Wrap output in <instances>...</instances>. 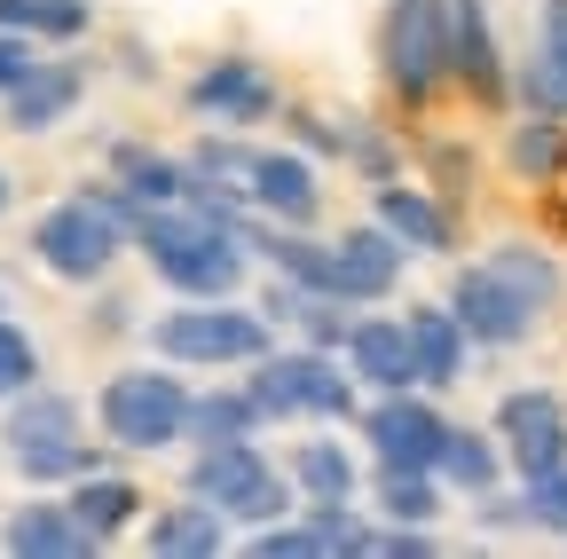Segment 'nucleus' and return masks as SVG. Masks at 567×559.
I'll return each instance as SVG.
<instances>
[{
    "label": "nucleus",
    "instance_id": "f257e3e1",
    "mask_svg": "<svg viewBox=\"0 0 567 559\" xmlns=\"http://www.w3.org/2000/svg\"><path fill=\"white\" fill-rule=\"evenodd\" d=\"M126 245L151 260V276L174 300H237L245 292V268H252L245 237L229 221L197 214V205H142Z\"/></svg>",
    "mask_w": 567,
    "mask_h": 559
},
{
    "label": "nucleus",
    "instance_id": "f03ea898",
    "mask_svg": "<svg viewBox=\"0 0 567 559\" xmlns=\"http://www.w3.org/2000/svg\"><path fill=\"white\" fill-rule=\"evenodd\" d=\"M134 214L142 205L118 182H95V189L48 205V214L32 221V252H40L48 276H63V284H103V276L118 268V252H126Z\"/></svg>",
    "mask_w": 567,
    "mask_h": 559
},
{
    "label": "nucleus",
    "instance_id": "7ed1b4c3",
    "mask_svg": "<svg viewBox=\"0 0 567 559\" xmlns=\"http://www.w3.org/2000/svg\"><path fill=\"white\" fill-rule=\"evenodd\" d=\"M151 346L174 371H245L252 355L276 346V323L245 300H182L151 323Z\"/></svg>",
    "mask_w": 567,
    "mask_h": 559
},
{
    "label": "nucleus",
    "instance_id": "20e7f679",
    "mask_svg": "<svg viewBox=\"0 0 567 559\" xmlns=\"http://www.w3.org/2000/svg\"><path fill=\"white\" fill-rule=\"evenodd\" d=\"M95 426H103L111 449L158 457V449H174L189 434V386L174 379V363H126L95 394Z\"/></svg>",
    "mask_w": 567,
    "mask_h": 559
},
{
    "label": "nucleus",
    "instance_id": "39448f33",
    "mask_svg": "<svg viewBox=\"0 0 567 559\" xmlns=\"http://www.w3.org/2000/svg\"><path fill=\"white\" fill-rule=\"evenodd\" d=\"M189 497H205L221 520H284L300 513V488L252 434L245 442H197V465H189Z\"/></svg>",
    "mask_w": 567,
    "mask_h": 559
},
{
    "label": "nucleus",
    "instance_id": "423d86ee",
    "mask_svg": "<svg viewBox=\"0 0 567 559\" xmlns=\"http://www.w3.org/2000/svg\"><path fill=\"white\" fill-rule=\"evenodd\" d=\"M252 379V402L260 417L276 426V417H331V426H347L354 417V379L339 371L331 346H268V355L245 363Z\"/></svg>",
    "mask_w": 567,
    "mask_h": 559
},
{
    "label": "nucleus",
    "instance_id": "0eeeda50",
    "mask_svg": "<svg viewBox=\"0 0 567 559\" xmlns=\"http://www.w3.org/2000/svg\"><path fill=\"white\" fill-rule=\"evenodd\" d=\"M442 308L457 315V331H465L473 346H520V339L536 331V308H528L488 260H473V268L450 276V300H442Z\"/></svg>",
    "mask_w": 567,
    "mask_h": 559
},
{
    "label": "nucleus",
    "instance_id": "6e6552de",
    "mask_svg": "<svg viewBox=\"0 0 567 559\" xmlns=\"http://www.w3.org/2000/svg\"><path fill=\"white\" fill-rule=\"evenodd\" d=\"M442 426L450 417L434 410V394L425 386H394L363 410V442L379 449V465H417V473H434V449H442Z\"/></svg>",
    "mask_w": 567,
    "mask_h": 559
},
{
    "label": "nucleus",
    "instance_id": "1a4fd4ad",
    "mask_svg": "<svg viewBox=\"0 0 567 559\" xmlns=\"http://www.w3.org/2000/svg\"><path fill=\"white\" fill-rule=\"evenodd\" d=\"M245 205L260 221H276V229H316L323 189H316L308 151H252L245 158Z\"/></svg>",
    "mask_w": 567,
    "mask_h": 559
},
{
    "label": "nucleus",
    "instance_id": "9d476101",
    "mask_svg": "<svg viewBox=\"0 0 567 559\" xmlns=\"http://www.w3.org/2000/svg\"><path fill=\"white\" fill-rule=\"evenodd\" d=\"M189 111L213 126H260V118H276V80L252 55H213L189 80Z\"/></svg>",
    "mask_w": 567,
    "mask_h": 559
},
{
    "label": "nucleus",
    "instance_id": "9b49d317",
    "mask_svg": "<svg viewBox=\"0 0 567 559\" xmlns=\"http://www.w3.org/2000/svg\"><path fill=\"white\" fill-rule=\"evenodd\" d=\"M402 245L379 229V221H363V229H347L339 245H331V292L347 300V308H371V300H386L394 284H402Z\"/></svg>",
    "mask_w": 567,
    "mask_h": 559
},
{
    "label": "nucleus",
    "instance_id": "f8f14e48",
    "mask_svg": "<svg viewBox=\"0 0 567 559\" xmlns=\"http://www.w3.org/2000/svg\"><path fill=\"white\" fill-rule=\"evenodd\" d=\"M505 87L520 95L528 118H567V0H544L536 48L520 55V72H513Z\"/></svg>",
    "mask_w": 567,
    "mask_h": 559
},
{
    "label": "nucleus",
    "instance_id": "ddd939ff",
    "mask_svg": "<svg viewBox=\"0 0 567 559\" xmlns=\"http://www.w3.org/2000/svg\"><path fill=\"white\" fill-rule=\"evenodd\" d=\"M450 80L481 103L505 95V48H496L488 0H450Z\"/></svg>",
    "mask_w": 567,
    "mask_h": 559
},
{
    "label": "nucleus",
    "instance_id": "4468645a",
    "mask_svg": "<svg viewBox=\"0 0 567 559\" xmlns=\"http://www.w3.org/2000/svg\"><path fill=\"white\" fill-rule=\"evenodd\" d=\"M80 95H87V72H80V63L40 55L0 103H9V126H17V134H48V126H63L71 111H80Z\"/></svg>",
    "mask_w": 567,
    "mask_h": 559
},
{
    "label": "nucleus",
    "instance_id": "2eb2a0df",
    "mask_svg": "<svg viewBox=\"0 0 567 559\" xmlns=\"http://www.w3.org/2000/svg\"><path fill=\"white\" fill-rule=\"evenodd\" d=\"M402 339H410V379H417L425 394L465 386V355H473V339L457 331V315H450V308H410V315H402Z\"/></svg>",
    "mask_w": 567,
    "mask_h": 559
},
{
    "label": "nucleus",
    "instance_id": "dca6fc26",
    "mask_svg": "<svg viewBox=\"0 0 567 559\" xmlns=\"http://www.w3.org/2000/svg\"><path fill=\"white\" fill-rule=\"evenodd\" d=\"M339 355H347V379H354V386H371V394L417 386V379H410V339H402V315H354V323H347V339H339Z\"/></svg>",
    "mask_w": 567,
    "mask_h": 559
},
{
    "label": "nucleus",
    "instance_id": "f3484780",
    "mask_svg": "<svg viewBox=\"0 0 567 559\" xmlns=\"http://www.w3.org/2000/svg\"><path fill=\"white\" fill-rule=\"evenodd\" d=\"M371 221H379L402 252H450V245H457V221L434 205V189H410V182H394V174L371 189Z\"/></svg>",
    "mask_w": 567,
    "mask_h": 559
},
{
    "label": "nucleus",
    "instance_id": "a211bd4d",
    "mask_svg": "<svg viewBox=\"0 0 567 559\" xmlns=\"http://www.w3.org/2000/svg\"><path fill=\"white\" fill-rule=\"evenodd\" d=\"M87 434V417H80V402L71 394H55V386H24V394H9V426H0V442H9V457H40V449H63V442H80Z\"/></svg>",
    "mask_w": 567,
    "mask_h": 559
},
{
    "label": "nucleus",
    "instance_id": "6ab92c4d",
    "mask_svg": "<svg viewBox=\"0 0 567 559\" xmlns=\"http://www.w3.org/2000/svg\"><path fill=\"white\" fill-rule=\"evenodd\" d=\"M0 544H9L17 559H80V551H95V536L71 520L63 497H32V505H17L9 520H0Z\"/></svg>",
    "mask_w": 567,
    "mask_h": 559
},
{
    "label": "nucleus",
    "instance_id": "aec40b11",
    "mask_svg": "<svg viewBox=\"0 0 567 559\" xmlns=\"http://www.w3.org/2000/svg\"><path fill=\"white\" fill-rule=\"evenodd\" d=\"M63 505H71V520H80V528L95 536V551H103L111 536H126V528L142 520V505H151V497H142L126 473H103V465H95V473L71 480V497H63Z\"/></svg>",
    "mask_w": 567,
    "mask_h": 559
},
{
    "label": "nucleus",
    "instance_id": "412c9836",
    "mask_svg": "<svg viewBox=\"0 0 567 559\" xmlns=\"http://www.w3.org/2000/svg\"><path fill=\"white\" fill-rule=\"evenodd\" d=\"M142 544H151L158 559H213V551L229 544V520L213 513L205 497H182V505H158V513H151Z\"/></svg>",
    "mask_w": 567,
    "mask_h": 559
},
{
    "label": "nucleus",
    "instance_id": "4be33fe9",
    "mask_svg": "<svg viewBox=\"0 0 567 559\" xmlns=\"http://www.w3.org/2000/svg\"><path fill=\"white\" fill-rule=\"evenodd\" d=\"M434 480L457 488V497H488L496 480H505V449L473 426H442V449H434Z\"/></svg>",
    "mask_w": 567,
    "mask_h": 559
},
{
    "label": "nucleus",
    "instance_id": "5701e85b",
    "mask_svg": "<svg viewBox=\"0 0 567 559\" xmlns=\"http://www.w3.org/2000/svg\"><path fill=\"white\" fill-rule=\"evenodd\" d=\"M284 473H292L300 505H354V457L339 442H292V457H284Z\"/></svg>",
    "mask_w": 567,
    "mask_h": 559
},
{
    "label": "nucleus",
    "instance_id": "b1692460",
    "mask_svg": "<svg viewBox=\"0 0 567 559\" xmlns=\"http://www.w3.org/2000/svg\"><path fill=\"white\" fill-rule=\"evenodd\" d=\"M260 426L268 417H260L252 386H205V394H189V434L182 442H245Z\"/></svg>",
    "mask_w": 567,
    "mask_h": 559
},
{
    "label": "nucleus",
    "instance_id": "393cba45",
    "mask_svg": "<svg viewBox=\"0 0 567 559\" xmlns=\"http://www.w3.org/2000/svg\"><path fill=\"white\" fill-rule=\"evenodd\" d=\"M111 182L134 205H182V158L142 151V143H111Z\"/></svg>",
    "mask_w": 567,
    "mask_h": 559
},
{
    "label": "nucleus",
    "instance_id": "a878e982",
    "mask_svg": "<svg viewBox=\"0 0 567 559\" xmlns=\"http://www.w3.org/2000/svg\"><path fill=\"white\" fill-rule=\"evenodd\" d=\"M488 268L505 276V284H513L536 315L559 300V260H551V252H536V245H496V252H488Z\"/></svg>",
    "mask_w": 567,
    "mask_h": 559
},
{
    "label": "nucleus",
    "instance_id": "bb28decb",
    "mask_svg": "<svg viewBox=\"0 0 567 559\" xmlns=\"http://www.w3.org/2000/svg\"><path fill=\"white\" fill-rule=\"evenodd\" d=\"M505 465H513L520 480L559 473V465H567V410H559V417H536V426H513V434H505Z\"/></svg>",
    "mask_w": 567,
    "mask_h": 559
},
{
    "label": "nucleus",
    "instance_id": "cd10ccee",
    "mask_svg": "<svg viewBox=\"0 0 567 559\" xmlns=\"http://www.w3.org/2000/svg\"><path fill=\"white\" fill-rule=\"evenodd\" d=\"M379 513L425 528V520L442 513V480H434V473H417V465H379Z\"/></svg>",
    "mask_w": 567,
    "mask_h": 559
},
{
    "label": "nucleus",
    "instance_id": "c85d7f7f",
    "mask_svg": "<svg viewBox=\"0 0 567 559\" xmlns=\"http://www.w3.org/2000/svg\"><path fill=\"white\" fill-rule=\"evenodd\" d=\"M103 465V449L80 434V442H63V449H40V457H17V473L32 480V488H71L80 473H95Z\"/></svg>",
    "mask_w": 567,
    "mask_h": 559
},
{
    "label": "nucleus",
    "instance_id": "c756f323",
    "mask_svg": "<svg viewBox=\"0 0 567 559\" xmlns=\"http://www.w3.org/2000/svg\"><path fill=\"white\" fill-rule=\"evenodd\" d=\"M300 528L316 536V559L323 551H371V528L354 520V505H300Z\"/></svg>",
    "mask_w": 567,
    "mask_h": 559
},
{
    "label": "nucleus",
    "instance_id": "7c9ffc66",
    "mask_svg": "<svg viewBox=\"0 0 567 559\" xmlns=\"http://www.w3.org/2000/svg\"><path fill=\"white\" fill-rule=\"evenodd\" d=\"M513 166L536 174V182L559 174V118H528V111H520V126H513Z\"/></svg>",
    "mask_w": 567,
    "mask_h": 559
},
{
    "label": "nucleus",
    "instance_id": "2f4dec72",
    "mask_svg": "<svg viewBox=\"0 0 567 559\" xmlns=\"http://www.w3.org/2000/svg\"><path fill=\"white\" fill-rule=\"evenodd\" d=\"M40 379V339L24 331V323H9V315H0V402H9V394H24Z\"/></svg>",
    "mask_w": 567,
    "mask_h": 559
},
{
    "label": "nucleus",
    "instance_id": "473e14b6",
    "mask_svg": "<svg viewBox=\"0 0 567 559\" xmlns=\"http://www.w3.org/2000/svg\"><path fill=\"white\" fill-rule=\"evenodd\" d=\"M95 0H32V40H87Z\"/></svg>",
    "mask_w": 567,
    "mask_h": 559
},
{
    "label": "nucleus",
    "instance_id": "72a5a7b5",
    "mask_svg": "<svg viewBox=\"0 0 567 559\" xmlns=\"http://www.w3.org/2000/svg\"><path fill=\"white\" fill-rule=\"evenodd\" d=\"M520 505H528V528L567 536V465H559V473H544V480H520Z\"/></svg>",
    "mask_w": 567,
    "mask_h": 559
},
{
    "label": "nucleus",
    "instance_id": "f704fd0d",
    "mask_svg": "<svg viewBox=\"0 0 567 559\" xmlns=\"http://www.w3.org/2000/svg\"><path fill=\"white\" fill-rule=\"evenodd\" d=\"M567 402L551 386H513L505 402H496V434H513V426H536V417H559Z\"/></svg>",
    "mask_w": 567,
    "mask_h": 559
},
{
    "label": "nucleus",
    "instance_id": "c9c22d12",
    "mask_svg": "<svg viewBox=\"0 0 567 559\" xmlns=\"http://www.w3.org/2000/svg\"><path fill=\"white\" fill-rule=\"evenodd\" d=\"M32 63H40V40L32 32H9V24H0V95H9L24 72H32Z\"/></svg>",
    "mask_w": 567,
    "mask_h": 559
},
{
    "label": "nucleus",
    "instance_id": "e433bc0d",
    "mask_svg": "<svg viewBox=\"0 0 567 559\" xmlns=\"http://www.w3.org/2000/svg\"><path fill=\"white\" fill-rule=\"evenodd\" d=\"M371 551H386V559H425V551H434V536H425L417 520H394V528H371Z\"/></svg>",
    "mask_w": 567,
    "mask_h": 559
},
{
    "label": "nucleus",
    "instance_id": "4c0bfd02",
    "mask_svg": "<svg viewBox=\"0 0 567 559\" xmlns=\"http://www.w3.org/2000/svg\"><path fill=\"white\" fill-rule=\"evenodd\" d=\"M95 331H134V308H126V300H103V315H95Z\"/></svg>",
    "mask_w": 567,
    "mask_h": 559
},
{
    "label": "nucleus",
    "instance_id": "58836bf2",
    "mask_svg": "<svg viewBox=\"0 0 567 559\" xmlns=\"http://www.w3.org/2000/svg\"><path fill=\"white\" fill-rule=\"evenodd\" d=\"M0 24H9V32H32V0H0Z\"/></svg>",
    "mask_w": 567,
    "mask_h": 559
},
{
    "label": "nucleus",
    "instance_id": "ea45409f",
    "mask_svg": "<svg viewBox=\"0 0 567 559\" xmlns=\"http://www.w3.org/2000/svg\"><path fill=\"white\" fill-rule=\"evenodd\" d=\"M9 197H17V182H9V166H0V214H9Z\"/></svg>",
    "mask_w": 567,
    "mask_h": 559
},
{
    "label": "nucleus",
    "instance_id": "a19ab883",
    "mask_svg": "<svg viewBox=\"0 0 567 559\" xmlns=\"http://www.w3.org/2000/svg\"><path fill=\"white\" fill-rule=\"evenodd\" d=\"M559 166H567V126H559Z\"/></svg>",
    "mask_w": 567,
    "mask_h": 559
},
{
    "label": "nucleus",
    "instance_id": "79ce46f5",
    "mask_svg": "<svg viewBox=\"0 0 567 559\" xmlns=\"http://www.w3.org/2000/svg\"><path fill=\"white\" fill-rule=\"evenodd\" d=\"M0 315H9V308H0Z\"/></svg>",
    "mask_w": 567,
    "mask_h": 559
},
{
    "label": "nucleus",
    "instance_id": "37998d69",
    "mask_svg": "<svg viewBox=\"0 0 567 559\" xmlns=\"http://www.w3.org/2000/svg\"><path fill=\"white\" fill-rule=\"evenodd\" d=\"M559 544H567V536H559Z\"/></svg>",
    "mask_w": 567,
    "mask_h": 559
}]
</instances>
